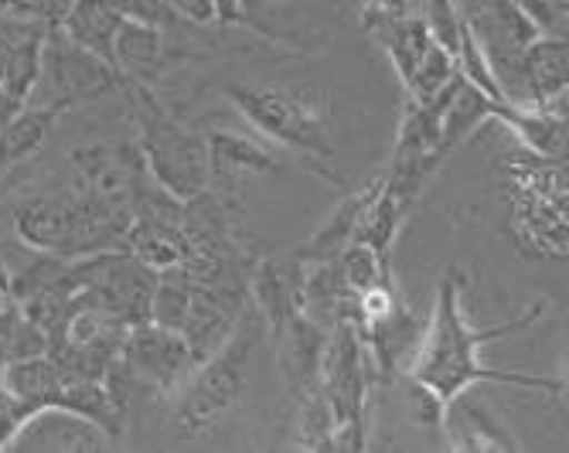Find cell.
I'll return each mask as SVG.
<instances>
[{
  "instance_id": "1",
  "label": "cell",
  "mask_w": 569,
  "mask_h": 453,
  "mask_svg": "<svg viewBox=\"0 0 569 453\" xmlns=\"http://www.w3.org/2000/svg\"><path fill=\"white\" fill-rule=\"evenodd\" d=\"M460 290H463V280L457 273H447L440 280V290H437V308H433V318L427 321V331H423V341L417 348V355L409 362V379L423 385L430 395H437V402H453L457 395L468 392L475 382H501V385H519V389H542V392H552L559 395L566 389L562 379H542V375H522V372H495L488 365H481V348L519 331L526 324H532L539 314H542V300L536 308H529L522 318H515L508 324H498V328H475L468 321L460 308Z\"/></svg>"
},
{
  "instance_id": "2",
  "label": "cell",
  "mask_w": 569,
  "mask_h": 453,
  "mask_svg": "<svg viewBox=\"0 0 569 453\" xmlns=\"http://www.w3.org/2000/svg\"><path fill=\"white\" fill-rule=\"evenodd\" d=\"M133 89V123H137V150L147 174L158 181L178 201H194L209 194L212 168L209 143L201 133L184 127L147 82L127 79Z\"/></svg>"
},
{
  "instance_id": "3",
  "label": "cell",
  "mask_w": 569,
  "mask_h": 453,
  "mask_svg": "<svg viewBox=\"0 0 569 453\" xmlns=\"http://www.w3.org/2000/svg\"><path fill=\"white\" fill-rule=\"evenodd\" d=\"M252 130L303 158H331V110L315 85H226Z\"/></svg>"
},
{
  "instance_id": "4",
  "label": "cell",
  "mask_w": 569,
  "mask_h": 453,
  "mask_svg": "<svg viewBox=\"0 0 569 453\" xmlns=\"http://www.w3.org/2000/svg\"><path fill=\"white\" fill-rule=\"evenodd\" d=\"M249 355H252V331L239 328L226 338L222 348H216L209 359H201L188 379L174 389V413L171 426L178 436H204L212 426H219L242 395L246 375H249Z\"/></svg>"
},
{
  "instance_id": "5",
  "label": "cell",
  "mask_w": 569,
  "mask_h": 453,
  "mask_svg": "<svg viewBox=\"0 0 569 453\" xmlns=\"http://www.w3.org/2000/svg\"><path fill=\"white\" fill-rule=\"evenodd\" d=\"M113 82H117V69L89 56L86 48H79L59 24H51L44 31L41 72H38V85L31 92V95L44 92V99H38V107L66 110V107L79 103V99L113 89Z\"/></svg>"
},
{
  "instance_id": "6",
  "label": "cell",
  "mask_w": 569,
  "mask_h": 453,
  "mask_svg": "<svg viewBox=\"0 0 569 453\" xmlns=\"http://www.w3.org/2000/svg\"><path fill=\"white\" fill-rule=\"evenodd\" d=\"M120 362L147 392H161V395H171L198 365L184 334L153 321H140L127 331Z\"/></svg>"
},
{
  "instance_id": "7",
  "label": "cell",
  "mask_w": 569,
  "mask_h": 453,
  "mask_svg": "<svg viewBox=\"0 0 569 453\" xmlns=\"http://www.w3.org/2000/svg\"><path fill=\"white\" fill-rule=\"evenodd\" d=\"M113 446V436L89 416L66 406H41L14 433L8 450L18 453H96Z\"/></svg>"
},
{
  "instance_id": "8",
  "label": "cell",
  "mask_w": 569,
  "mask_h": 453,
  "mask_svg": "<svg viewBox=\"0 0 569 453\" xmlns=\"http://www.w3.org/2000/svg\"><path fill=\"white\" fill-rule=\"evenodd\" d=\"M463 24H468V31L481 44L498 85L511 76L515 62H519L526 48L539 38L536 24L515 8L511 0H491L485 8H475L471 14H463Z\"/></svg>"
},
{
  "instance_id": "9",
  "label": "cell",
  "mask_w": 569,
  "mask_h": 453,
  "mask_svg": "<svg viewBox=\"0 0 569 453\" xmlns=\"http://www.w3.org/2000/svg\"><path fill=\"white\" fill-rule=\"evenodd\" d=\"M239 293L226 283H194L191 290V308L181 324V334L191 348L194 362L209 359L216 348L226 344V338L239 324Z\"/></svg>"
},
{
  "instance_id": "10",
  "label": "cell",
  "mask_w": 569,
  "mask_h": 453,
  "mask_svg": "<svg viewBox=\"0 0 569 453\" xmlns=\"http://www.w3.org/2000/svg\"><path fill=\"white\" fill-rule=\"evenodd\" d=\"M280 341V369L290 382V389L303 399L315 389H321L325 355H328V328L310 321L307 314H290L283 328L273 331Z\"/></svg>"
},
{
  "instance_id": "11",
  "label": "cell",
  "mask_w": 569,
  "mask_h": 453,
  "mask_svg": "<svg viewBox=\"0 0 569 453\" xmlns=\"http://www.w3.org/2000/svg\"><path fill=\"white\" fill-rule=\"evenodd\" d=\"M491 120H501L519 137L532 154L562 164L566 161V110H542V107H511L495 103Z\"/></svg>"
},
{
  "instance_id": "12",
  "label": "cell",
  "mask_w": 569,
  "mask_h": 453,
  "mask_svg": "<svg viewBox=\"0 0 569 453\" xmlns=\"http://www.w3.org/2000/svg\"><path fill=\"white\" fill-rule=\"evenodd\" d=\"M123 24V11L113 0H69L59 28L89 56L113 66V41Z\"/></svg>"
},
{
  "instance_id": "13",
  "label": "cell",
  "mask_w": 569,
  "mask_h": 453,
  "mask_svg": "<svg viewBox=\"0 0 569 453\" xmlns=\"http://www.w3.org/2000/svg\"><path fill=\"white\" fill-rule=\"evenodd\" d=\"M204 143H209L212 181H239L246 174H267L280 168L273 150L260 147L249 137H239L232 130H212L204 137Z\"/></svg>"
},
{
  "instance_id": "14",
  "label": "cell",
  "mask_w": 569,
  "mask_h": 453,
  "mask_svg": "<svg viewBox=\"0 0 569 453\" xmlns=\"http://www.w3.org/2000/svg\"><path fill=\"white\" fill-rule=\"evenodd\" d=\"M0 385L14 392L18 399H24L31 410H41V406H59L66 375H62L59 362L51 359L48 351H41V355L8 362L0 369Z\"/></svg>"
},
{
  "instance_id": "15",
  "label": "cell",
  "mask_w": 569,
  "mask_h": 453,
  "mask_svg": "<svg viewBox=\"0 0 569 453\" xmlns=\"http://www.w3.org/2000/svg\"><path fill=\"white\" fill-rule=\"evenodd\" d=\"M161 62H164V31L153 24H143V21H133V18H123L117 41H113L117 76L147 82Z\"/></svg>"
},
{
  "instance_id": "16",
  "label": "cell",
  "mask_w": 569,
  "mask_h": 453,
  "mask_svg": "<svg viewBox=\"0 0 569 453\" xmlns=\"http://www.w3.org/2000/svg\"><path fill=\"white\" fill-rule=\"evenodd\" d=\"M443 423H450L447 433H450V446L457 450H471V453L475 450H519V443L488 416V410L475 406V402H468L463 395L447 402Z\"/></svg>"
},
{
  "instance_id": "17",
  "label": "cell",
  "mask_w": 569,
  "mask_h": 453,
  "mask_svg": "<svg viewBox=\"0 0 569 453\" xmlns=\"http://www.w3.org/2000/svg\"><path fill=\"white\" fill-rule=\"evenodd\" d=\"M379 184H382V181H379ZM379 184H376V188H361V191H355L348 201H341V205L335 209V215L328 219V225L300 249V260H303V263H328V260H338V256H341V249L355 239V229H358L361 215H366V209L372 205V198L379 194Z\"/></svg>"
},
{
  "instance_id": "18",
  "label": "cell",
  "mask_w": 569,
  "mask_h": 453,
  "mask_svg": "<svg viewBox=\"0 0 569 453\" xmlns=\"http://www.w3.org/2000/svg\"><path fill=\"white\" fill-rule=\"evenodd\" d=\"M62 110L56 107H38V103H24L11 120L8 127L0 130V171L8 168H18L21 161H28L34 150L48 140L51 133V123L59 120Z\"/></svg>"
},
{
  "instance_id": "19",
  "label": "cell",
  "mask_w": 569,
  "mask_h": 453,
  "mask_svg": "<svg viewBox=\"0 0 569 453\" xmlns=\"http://www.w3.org/2000/svg\"><path fill=\"white\" fill-rule=\"evenodd\" d=\"M191 290H194V280L188 276L184 266L158 270V280H153V296H150V321L181 331V324L188 318V308H191Z\"/></svg>"
},
{
  "instance_id": "20",
  "label": "cell",
  "mask_w": 569,
  "mask_h": 453,
  "mask_svg": "<svg viewBox=\"0 0 569 453\" xmlns=\"http://www.w3.org/2000/svg\"><path fill=\"white\" fill-rule=\"evenodd\" d=\"M519 8L539 34L549 38H566V0H511Z\"/></svg>"
},
{
  "instance_id": "21",
  "label": "cell",
  "mask_w": 569,
  "mask_h": 453,
  "mask_svg": "<svg viewBox=\"0 0 569 453\" xmlns=\"http://www.w3.org/2000/svg\"><path fill=\"white\" fill-rule=\"evenodd\" d=\"M34 410L28 406L24 399H18L14 392H8L4 385H0V450H8L14 433L24 426V420L31 416Z\"/></svg>"
},
{
  "instance_id": "22",
  "label": "cell",
  "mask_w": 569,
  "mask_h": 453,
  "mask_svg": "<svg viewBox=\"0 0 569 453\" xmlns=\"http://www.w3.org/2000/svg\"><path fill=\"white\" fill-rule=\"evenodd\" d=\"M174 18L191 24H216V0H168Z\"/></svg>"
},
{
  "instance_id": "23",
  "label": "cell",
  "mask_w": 569,
  "mask_h": 453,
  "mask_svg": "<svg viewBox=\"0 0 569 453\" xmlns=\"http://www.w3.org/2000/svg\"><path fill=\"white\" fill-rule=\"evenodd\" d=\"M246 14H242V0H216V21H222V24H236V21H242Z\"/></svg>"
},
{
  "instance_id": "24",
  "label": "cell",
  "mask_w": 569,
  "mask_h": 453,
  "mask_svg": "<svg viewBox=\"0 0 569 453\" xmlns=\"http://www.w3.org/2000/svg\"><path fill=\"white\" fill-rule=\"evenodd\" d=\"M21 107H24V103H18V99H11V95H8L4 89H0V130L8 127V120H11V117H14V113L21 110Z\"/></svg>"
},
{
  "instance_id": "25",
  "label": "cell",
  "mask_w": 569,
  "mask_h": 453,
  "mask_svg": "<svg viewBox=\"0 0 569 453\" xmlns=\"http://www.w3.org/2000/svg\"><path fill=\"white\" fill-rule=\"evenodd\" d=\"M4 52L8 48H4V38H0V72H4Z\"/></svg>"
},
{
  "instance_id": "26",
  "label": "cell",
  "mask_w": 569,
  "mask_h": 453,
  "mask_svg": "<svg viewBox=\"0 0 569 453\" xmlns=\"http://www.w3.org/2000/svg\"><path fill=\"white\" fill-rule=\"evenodd\" d=\"M8 293H11V290H8V286H4V283H0V300H4V296H8Z\"/></svg>"
},
{
  "instance_id": "27",
  "label": "cell",
  "mask_w": 569,
  "mask_h": 453,
  "mask_svg": "<svg viewBox=\"0 0 569 453\" xmlns=\"http://www.w3.org/2000/svg\"><path fill=\"white\" fill-rule=\"evenodd\" d=\"M0 369H4V365H0Z\"/></svg>"
}]
</instances>
